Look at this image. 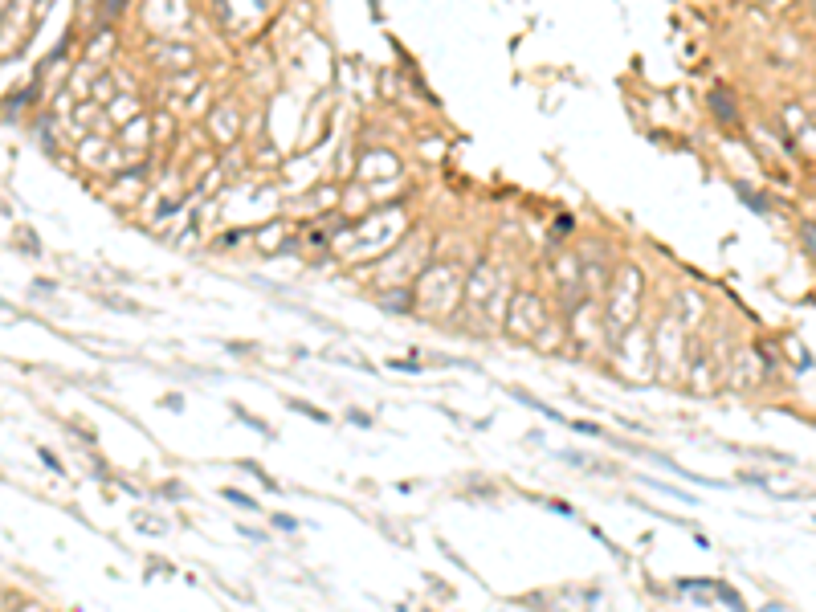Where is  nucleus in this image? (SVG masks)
Listing matches in <instances>:
<instances>
[{
    "instance_id": "obj_1",
    "label": "nucleus",
    "mask_w": 816,
    "mask_h": 612,
    "mask_svg": "<svg viewBox=\"0 0 816 612\" xmlns=\"http://www.w3.org/2000/svg\"><path fill=\"white\" fill-rule=\"evenodd\" d=\"M710 107H714V115H719L723 123H731V119H735V111H731V102H727V94H723V90H714V94H710Z\"/></svg>"
},
{
    "instance_id": "obj_2",
    "label": "nucleus",
    "mask_w": 816,
    "mask_h": 612,
    "mask_svg": "<svg viewBox=\"0 0 816 612\" xmlns=\"http://www.w3.org/2000/svg\"><path fill=\"white\" fill-rule=\"evenodd\" d=\"M800 237L812 245V253H816V225H800Z\"/></svg>"
}]
</instances>
